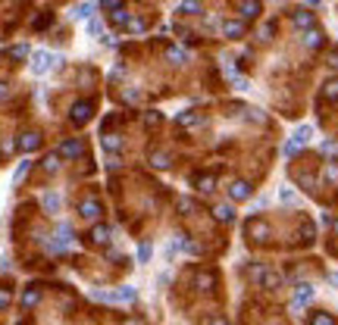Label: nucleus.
<instances>
[{"label": "nucleus", "instance_id": "nucleus-30", "mask_svg": "<svg viewBox=\"0 0 338 325\" xmlns=\"http://www.w3.org/2000/svg\"><path fill=\"white\" fill-rule=\"evenodd\" d=\"M3 94H6V84H0V97H3Z\"/></svg>", "mask_w": 338, "mask_h": 325}, {"label": "nucleus", "instance_id": "nucleus-27", "mask_svg": "<svg viewBox=\"0 0 338 325\" xmlns=\"http://www.w3.org/2000/svg\"><path fill=\"white\" fill-rule=\"evenodd\" d=\"M6 303H10V291H0V310H3Z\"/></svg>", "mask_w": 338, "mask_h": 325}, {"label": "nucleus", "instance_id": "nucleus-12", "mask_svg": "<svg viewBox=\"0 0 338 325\" xmlns=\"http://www.w3.org/2000/svg\"><path fill=\"white\" fill-rule=\"evenodd\" d=\"M304 44H307V47H319V44H323V35H319V31H307Z\"/></svg>", "mask_w": 338, "mask_h": 325}, {"label": "nucleus", "instance_id": "nucleus-14", "mask_svg": "<svg viewBox=\"0 0 338 325\" xmlns=\"http://www.w3.org/2000/svg\"><path fill=\"white\" fill-rule=\"evenodd\" d=\"M241 31H244V25H238V22H229V25H225V35H229V38H238Z\"/></svg>", "mask_w": 338, "mask_h": 325}, {"label": "nucleus", "instance_id": "nucleus-6", "mask_svg": "<svg viewBox=\"0 0 338 325\" xmlns=\"http://www.w3.org/2000/svg\"><path fill=\"white\" fill-rule=\"evenodd\" d=\"M41 203H44L47 213H56V210H60V194L50 191V194H44V197H41Z\"/></svg>", "mask_w": 338, "mask_h": 325}, {"label": "nucleus", "instance_id": "nucleus-23", "mask_svg": "<svg viewBox=\"0 0 338 325\" xmlns=\"http://www.w3.org/2000/svg\"><path fill=\"white\" fill-rule=\"evenodd\" d=\"M216 213H219V219H223V222H229V219H232V207H219Z\"/></svg>", "mask_w": 338, "mask_h": 325}, {"label": "nucleus", "instance_id": "nucleus-19", "mask_svg": "<svg viewBox=\"0 0 338 325\" xmlns=\"http://www.w3.org/2000/svg\"><path fill=\"white\" fill-rule=\"evenodd\" d=\"M166 56H169V59H172V63H175V66H182V63H185V54H182V50H169V54H166Z\"/></svg>", "mask_w": 338, "mask_h": 325}, {"label": "nucleus", "instance_id": "nucleus-2", "mask_svg": "<svg viewBox=\"0 0 338 325\" xmlns=\"http://www.w3.org/2000/svg\"><path fill=\"white\" fill-rule=\"evenodd\" d=\"M310 297H313V288H310V285H301V288H298V294H294V303H291V310H301V306L307 303Z\"/></svg>", "mask_w": 338, "mask_h": 325}, {"label": "nucleus", "instance_id": "nucleus-28", "mask_svg": "<svg viewBox=\"0 0 338 325\" xmlns=\"http://www.w3.org/2000/svg\"><path fill=\"white\" fill-rule=\"evenodd\" d=\"M329 182H338V166H329Z\"/></svg>", "mask_w": 338, "mask_h": 325}, {"label": "nucleus", "instance_id": "nucleus-8", "mask_svg": "<svg viewBox=\"0 0 338 325\" xmlns=\"http://www.w3.org/2000/svg\"><path fill=\"white\" fill-rule=\"evenodd\" d=\"M60 153H63V157H79V153H82V144H79V141H69V144H63V147H60Z\"/></svg>", "mask_w": 338, "mask_h": 325}, {"label": "nucleus", "instance_id": "nucleus-22", "mask_svg": "<svg viewBox=\"0 0 338 325\" xmlns=\"http://www.w3.org/2000/svg\"><path fill=\"white\" fill-rule=\"evenodd\" d=\"M104 147H110V150L116 147V150H119V147H122V141H119V138H104Z\"/></svg>", "mask_w": 338, "mask_h": 325}, {"label": "nucleus", "instance_id": "nucleus-5", "mask_svg": "<svg viewBox=\"0 0 338 325\" xmlns=\"http://www.w3.org/2000/svg\"><path fill=\"white\" fill-rule=\"evenodd\" d=\"M82 216H84V219H97V216H100V203H97V200H84V203H82Z\"/></svg>", "mask_w": 338, "mask_h": 325}, {"label": "nucleus", "instance_id": "nucleus-21", "mask_svg": "<svg viewBox=\"0 0 338 325\" xmlns=\"http://www.w3.org/2000/svg\"><path fill=\"white\" fill-rule=\"evenodd\" d=\"M100 31H104V25H100L97 19H91L88 22V35H100Z\"/></svg>", "mask_w": 338, "mask_h": 325}, {"label": "nucleus", "instance_id": "nucleus-31", "mask_svg": "<svg viewBox=\"0 0 338 325\" xmlns=\"http://www.w3.org/2000/svg\"><path fill=\"white\" fill-rule=\"evenodd\" d=\"M310 3H319V0H310Z\"/></svg>", "mask_w": 338, "mask_h": 325}, {"label": "nucleus", "instance_id": "nucleus-24", "mask_svg": "<svg viewBox=\"0 0 338 325\" xmlns=\"http://www.w3.org/2000/svg\"><path fill=\"white\" fill-rule=\"evenodd\" d=\"M200 10V0H188V3H185V13H197Z\"/></svg>", "mask_w": 338, "mask_h": 325}, {"label": "nucleus", "instance_id": "nucleus-1", "mask_svg": "<svg viewBox=\"0 0 338 325\" xmlns=\"http://www.w3.org/2000/svg\"><path fill=\"white\" fill-rule=\"evenodd\" d=\"M54 54H47V50H35V54H31V72L35 75H47L50 69H54Z\"/></svg>", "mask_w": 338, "mask_h": 325}, {"label": "nucleus", "instance_id": "nucleus-18", "mask_svg": "<svg viewBox=\"0 0 338 325\" xmlns=\"http://www.w3.org/2000/svg\"><path fill=\"white\" fill-rule=\"evenodd\" d=\"M22 303H25V306H35V303H38V291H25Z\"/></svg>", "mask_w": 338, "mask_h": 325}, {"label": "nucleus", "instance_id": "nucleus-4", "mask_svg": "<svg viewBox=\"0 0 338 325\" xmlns=\"http://www.w3.org/2000/svg\"><path fill=\"white\" fill-rule=\"evenodd\" d=\"M88 116H91V104H75V107H72V122H75V125H82Z\"/></svg>", "mask_w": 338, "mask_h": 325}, {"label": "nucleus", "instance_id": "nucleus-10", "mask_svg": "<svg viewBox=\"0 0 338 325\" xmlns=\"http://www.w3.org/2000/svg\"><path fill=\"white\" fill-rule=\"evenodd\" d=\"M91 13H94V3H82V6H75L72 16H75V19H88Z\"/></svg>", "mask_w": 338, "mask_h": 325}, {"label": "nucleus", "instance_id": "nucleus-29", "mask_svg": "<svg viewBox=\"0 0 338 325\" xmlns=\"http://www.w3.org/2000/svg\"><path fill=\"white\" fill-rule=\"evenodd\" d=\"M104 3H107V6H113V10H116V6H119V0H104Z\"/></svg>", "mask_w": 338, "mask_h": 325}, {"label": "nucleus", "instance_id": "nucleus-16", "mask_svg": "<svg viewBox=\"0 0 338 325\" xmlns=\"http://www.w3.org/2000/svg\"><path fill=\"white\" fill-rule=\"evenodd\" d=\"M310 22H313V19H310V13H298V16H294V25H298V28H307Z\"/></svg>", "mask_w": 338, "mask_h": 325}, {"label": "nucleus", "instance_id": "nucleus-9", "mask_svg": "<svg viewBox=\"0 0 338 325\" xmlns=\"http://www.w3.org/2000/svg\"><path fill=\"white\" fill-rule=\"evenodd\" d=\"M113 300H122V303H129V300H135V288H119L113 294Z\"/></svg>", "mask_w": 338, "mask_h": 325}, {"label": "nucleus", "instance_id": "nucleus-7", "mask_svg": "<svg viewBox=\"0 0 338 325\" xmlns=\"http://www.w3.org/2000/svg\"><path fill=\"white\" fill-rule=\"evenodd\" d=\"M38 144H41V138H38V135H22V141H19V147H22V150H35V147H38Z\"/></svg>", "mask_w": 338, "mask_h": 325}, {"label": "nucleus", "instance_id": "nucleus-17", "mask_svg": "<svg viewBox=\"0 0 338 325\" xmlns=\"http://www.w3.org/2000/svg\"><path fill=\"white\" fill-rule=\"evenodd\" d=\"M294 141H298V144H307V141H310V128H307V125H301V128H298V135H294Z\"/></svg>", "mask_w": 338, "mask_h": 325}, {"label": "nucleus", "instance_id": "nucleus-15", "mask_svg": "<svg viewBox=\"0 0 338 325\" xmlns=\"http://www.w3.org/2000/svg\"><path fill=\"white\" fill-rule=\"evenodd\" d=\"M56 166H60V157H56V153H50V157L44 160V169H47V172H56Z\"/></svg>", "mask_w": 338, "mask_h": 325}, {"label": "nucleus", "instance_id": "nucleus-25", "mask_svg": "<svg viewBox=\"0 0 338 325\" xmlns=\"http://www.w3.org/2000/svg\"><path fill=\"white\" fill-rule=\"evenodd\" d=\"M326 94H329L332 100H338V81H332V84H329V88H326Z\"/></svg>", "mask_w": 338, "mask_h": 325}, {"label": "nucleus", "instance_id": "nucleus-11", "mask_svg": "<svg viewBox=\"0 0 338 325\" xmlns=\"http://www.w3.org/2000/svg\"><path fill=\"white\" fill-rule=\"evenodd\" d=\"M91 238H94L97 244H107V241H110V228H104V225H97V228H94V235H91Z\"/></svg>", "mask_w": 338, "mask_h": 325}, {"label": "nucleus", "instance_id": "nucleus-26", "mask_svg": "<svg viewBox=\"0 0 338 325\" xmlns=\"http://www.w3.org/2000/svg\"><path fill=\"white\" fill-rule=\"evenodd\" d=\"M279 197H282L285 203H288V200H294V191H288V188H282V194H279Z\"/></svg>", "mask_w": 338, "mask_h": 325}, {"label": "nucleus", "instance_id": "nucleus-13", "mask_svg": "<svg viewBox=\"0 0 338 325\" xmlns=\"http://www.w3.org/2000/svg\"><path fill=\"white\" fill-rule=\"evenodd\" d=\"M257 13H260V3H257V0H248V3H244V16H248V19H254Z\"/></svg>", "mask_w": 338, "mask_h": 325}, {"label": "nucleus", "instance_id": "nucleus-20", "mask_svg": "<svg viewBox=\"0 0 338 325\" xmlns=\"http://www.w3.org/2000/svg\"><path fill=\"white\" fill-rule=\"evenodd\" d=\"M138 260H141V263L150 260V244H141V247H138Z\"/></svg>", "mask_w": 338, "mask_h": 325}, {"label": "nucleus", "instance_id": "nucleus-3", "mask_svg": "<svg viewBox=\"0 0 338 325\" xmlns=\"http://www.w3.org/2000/svg\"><path fill=\"white\" fill-rule=\"evenodd\" d=\"M229 194H232V200H248L251 197V185L248 182H235Z\"/></svg>", "mask_w": 338, "mask_h": 325}]
</instances>
